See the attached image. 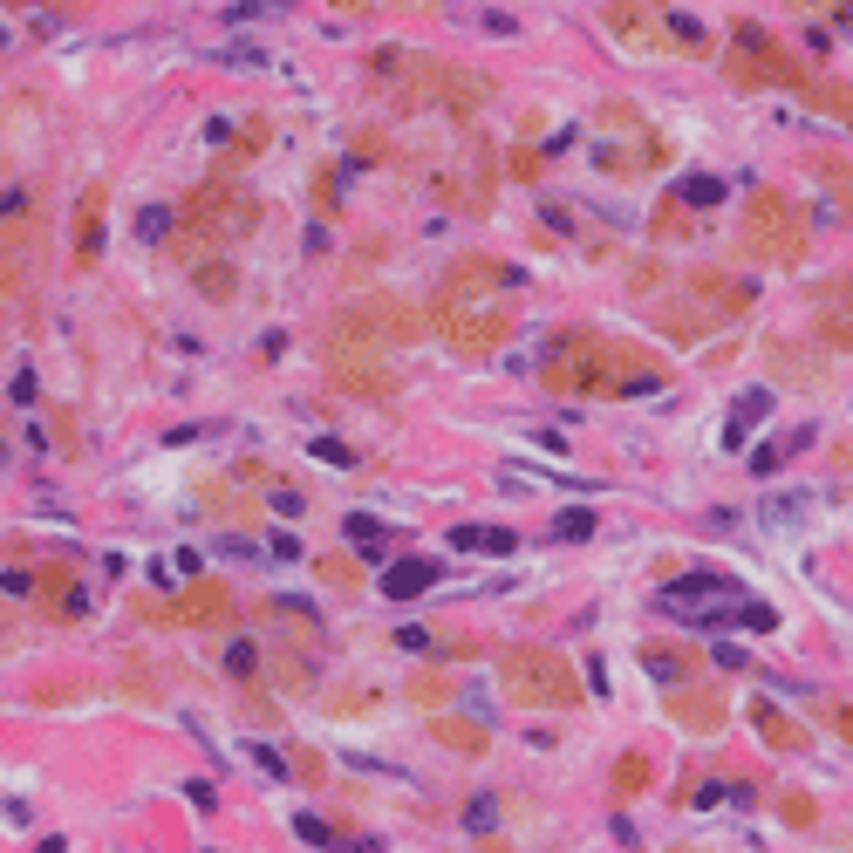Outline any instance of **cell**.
<instances>
[{
	"mask_svg": "<svg viewBox=\"0 0 853 853\" xmlns=\"http://www.w3.org/2000/svg\"><path fill=\"white\" fill-rule=\"evenodd\" d=\"M642 778H649V765H642V758H621V765H615V785H621V792H642Z\"/></svg>",
	"mask_w": 853,
	"mask_h": 853,
	"instance_id": "cell-17",
	"label": "cell"
},
{
	"mask_svg": "<svg viewBox=\"0 0 853 853\" xmlns=\"http://www.w3.org/2000/svg\"><path fill=\"white\" fill-rule=\"evenodd\" d=\"M253 662H260V656H253V642H233V656H226V669H233V676H253Z\"/></svg>",
	"mask_w": 853,
	"mask_h": 853,
	"instance_id": "cell-19",
	"label": "cell"
},
{
	"mask_svg": "<svg viewBox=\"0 0 853 853\" xmlns=\"http://www.w3.org/2000/svg\"><path fill=\"white\" fill-rule=\"evenodd\" d=\"M451 546L458 553H519V533H505V526H451Z\"/></svg>",
	"mask_w": 853,
	"mask_h": 853,
	"instance_id": "cell-3",
	"label": "cell"
},
{
	"mask_svg": "<svg viewBox=\"0 0 853 853\" xmlns=\"http://www.w3.org/2000/svg\"><path fill=\"white\" fill-rule=\"evenodd\" d=\"M806 505H813L806 492H785V499H772V505H765V519H772V526H785V519H792V512H806Z\"/></svg>",
	"mask_w": 853,
	"mask_h": 853,
	"instance_id": "cell-16",
	"label": "cell"
},
{
	"mask_svg": "<svg viewBox=\"0 0 853 853\" xmlns=\"http://www.w3.org/2000/svg\"><path fill=\"white\" fill-rule=\"evenodd\" d=\"M833 465H840V471H853V437L840 444V451H833Z\"/></svg>",
	"mask_w": 853,
	"mask_h": 853,
	"instance_id": "cell-26",
	"label": "cell"
},
{
	"mask_svg": "<svg viewBox=\"0 0 853 853\" xmlns=\"http://www.w3.org/2000/svg\"><path fill=\"white\" fill-rule=\"evenodd\" d=\"M267 7H280V0H233V21H253V14H267Z\"/></svg>",
	"mask_w": 853,
	"mask_h": 853,
	"instance_id": "cell-23",
	"label": "cell"
},
{
	"mask_svg": "<svg viewBox=\"0 0 853 853\" xmlns=\"http://www.w3.org/2000/svg\"><path fill=\"white\" fill-rule=\"evenodd\" d=\"M205 294H212V301H226V294H233V273L212 267V273H205Z\"/></svg>",
	"mask_w": 853,
	"mask_h": 853,
	"instance_id": "cell-21",
	"label": "cell"
},
{
	"mask_svg": "<svg viewBox=\"0 0 853 853\" xmlns=\"http://www.w3.org/2000/svg\"><path fill=\"white\" fill-rule=\"evenodd\" d=\"M164 233H171V212H164V205H144V212H137V239H144V246H157Z\"/></svg>",
	"mask_w": 853,
	"mask_h": 853,
	"instance_id": "cell-8",
	"label": "cell"
},
{
	"mask_svg": "<svg viewBox=\"0 0 853 853\" xmlns=\"http://www.w3.org/2000/svg\"><path fill=\"white\" fill-rule=\"evenodd\" d=\"M683 205H717V198H724V185H717V178H683Z\"/></svg>",
	"mask_w": 853,
	"mask_h": 853,
	"instance_id": "cell-10",
	"label": "cell"
},
{
	"mask_svg": "<svg viewBox=\"0 0 853 853\" xmlns=\"http://www.w3.org/2000/svg\"><path fill=\"white\" fill-rule=\"evenodd\" d=\"M594 533V512H560L553 519V540H587Z\"/></svg>",
	"mask_w": 853,
	"mask_h": 853,
	"instance_id": "cell-11",
	"label": "cell"
},
{
	"mask_svg": "<svg viewBox=\"0 0 853 853\" xmlns=\"http://www.w3.org/2000/svg\"><path fill=\"white\" fill-rule=\"evenodd\" d=\"M819 342L826 349H853V280H833V294L819 301Z\"/></svg>",
	"mask_w": 853,
	"mask_h": 853,
	"instance_id": "cell-1",
	"label": "cell"
},
{
	"mask_svg": "<svg viewBox=\"0 0 853 853\" xmlns=\"http://www.w3.org/2000/svg\"><path fill=\"white\" fill-rule=\"evenodd\" d=\"M0 465H7V458H0Z\"/></svg>",
	"mask_w": 853,
	"mask_h": 853,
	"instance_id": "cell-27",
	"label": "cell"
},
{
	"mask_svg": "<svg viewBox=\"0 0 853 853\" xmlns=\"http://www.w3.org/2000/svg\"><path fill=\"white\" fill-rule=\"evenodd\" d=\"M253 765H260V772H267V778H287V758H280V751H273V744H253Z\"/></svg>",
	"mask_w": 853,
	"mask_h": 853,
	"instance_id": "cell-18",
	"label": "cell"
},
{
	"mask_svg": "<svg viewBox=\"0 0 853 853\" xmlns=\"http://www.w3.org/2000/svg\"><path fill=\"white\" fill-rule=\"evenodd\" d=\"M465 826H471V833H492V799H478V806L465 813Z\"/></svg>",
	"mask_w": 853,
	"mask_h": 853,
	"instance_id": "cell-20",
	"label": "cell"
},
{
	"mask_svg": "<svg viewBox=\"0 0 853 853\" xmlns=\"http://www.w3.org/2000/svg\"><path fill=\"white\" fill-rule=\"evenodd\" d=\"M437 581V560H417V567H396V574H383V594H424V587Z\"/></svg>",
	"mask_w": 853,
	"mask_h": 853,
	"instance_id": "cell-7",
	"label": "cell"
},
{
	"mask_svg": "<svg viewBox=\"0 0 853 853\" xmlns=\"http://www.w3.org/2000/svg\"><path fill=\"white\" fill-rule=\"evenodd\" d=\"M273 512H280V519H301V512H308V505L294 499V492H273Z\"/></svg>",
	"mask_w": 853,
	"mask_h": 853,
	"instance_id": "cell-22",
	"label": "cell"
},
{
	"mask_svg": "<svg viewBox=\"0 0 853 853\" xmlns=\"http://www.w3.org/2000/svg\"><path fill=\"white\" fill-rule=\"evenodd\" d=\"M765 417H772V396H765V389H758V396H744V403L731 410V424H724V451H744V437L765 424Z\"/></svg>",
	"mask_w": 853,
	"mask_h": 853,
	"instance_id": "cell-4",
	"label": "cell"
},
{
	"mask_svg": "<svg viewBox=\"0 0 853 853\" xmlns=\"http://www.w3.org/2000/svg\"><path fill=\"white\" fill-rule=\"evenodd\" d=\"M383 533H389L383 519H362V512L349 519V540H355V546H369V553H376V540H383Z\"/></svg>",
	"mask_w": 853,
	"mask_h": 853,
	"instance_id": "cell-14",
	"label": "cell"
},
{
	"mask_svg": "<svg viewBox=\"0 0 853 853\" xmlns=\"http://www.w3.org/2000/svg\"><path fill=\"white\" fill-rule=\"evenodd\" d=\"M294 840H301V847H335V833H328V826H321V819H294Z\"/></svg>",
	"mask_w": 853,
	"mask_h": 853,
	"instance_id": "cell-12",
	"label": "cell"
},
{
	"mask_svg": "<svg viewBox=\"0 0 853 853\" xmlns=\"http://www.w3.org/2000/svg\"><path fill=\"white\" fill-rule=\"evenodd\" d=\"M792 7H806V14H833V21H840V0H792Z\"/></svg>",
	"mask_w": 853,
	"mask_h": 853,
	"instance_id": "cell-24",
	"label": "cell"
},
{
	"mask_svg": "<svg viewBox=\"0 0 853 853\" xmlns=\"http://www.w3.org/2000/svg\"><path fill=\"white\" fill-rule=\"evenodd\" d=\"M471 21H478L485 35H499V41H512V35H519V21H512V14H499V7H485V14H471Z\"/></svg>",
	"mask_w": 853,
	"mask_h": 853,
	"instance_id": "cell-13",
	"label": "cell"
},
{
	"mask_svg": "<svg viewBox=\"0 0 853 853\" xmlns=\"http://www.w3.org/2000/svg\"><path fill=\"white\" fill-rule=\"evenodd\" d=\"M212 62H226V69H267V55H260L253 41H239V48H219Z\"/></svg>",
	"mask_w": 853,
	"mask_h": 853,
	"instance_id": "cell-9",
	"label": "cell"
},
{
	"mask_svg": "<svg viewBox=\"0 0 853 853\" xmlns=\"http://www.w3.org/2000/svg\"><path fill=\"white\" fill-rule=\"evenodd\" d=\"M833 724H840V737L853 744V703H847V710H833Z\"/></svg>",
	"mask_w": 853,
	"mask_h": 853,
	"instance_id": "cell-25",
	"label": "cell"
},
{
	"mask_svg": "<svg viewBox=\"0 0 853 853\" xmlns=\"http://www.w3.org/2000/svg\"><path fill=\"white\" fill-rule=\"evenodd\" d=\"M314 458H321V465H355V451L342 437H314Z\"/></svg>",
	"mask_w": 853,
	"mask_h": 853,
	"instance_id": "cell-15",
	"label": "cell"
},
{
	"mask_svg": "<svg viewBox=\"0 0 853 853\" xmlns=\"http://www.w3.org/2000/svg\"><path fill=\"white\" fill-rule=\"evenodd\" d=\"M546 669H553L546 656H519L512 662V690L519 697H567V676H546Z\"/></svg>",
	"mask_w": 853,
	"mask_h": 853,
	"instance_id": "cell-2",
	"label": "cell"
},
{
	"mask_svg": "<svg viewBox=\"0 0 853 853\" xmlns=\"http://www.w3.org/2000/svg\"><path fill=\"white\" fill-rule=\"evenodd\" d=\"M806 437H813V430H785V437H772V444H758V451H751V471H758V478H772L778 465H792V451H799Z\"/></svg>",
	"mask_w": 853,
	"mask_h": 853,
	"instance_id": "cell-6",
	"label": "cell"
},
{
	"mask_svg": "<svg viewBox=\"0 0 853 853\" xmlns=\"http://www.w3.org/2000/svg\"><path fill=\"white\" fill-rule=\"evenodd\" d=\"M799 96H806V103H819V110H833V117H847V123H853V89H847V82L806 76V82H799Z\"/></svg>",
	"mask_w": 853,
	"mask_h": 853,
	"instance_id": "cell-5",
	"label": "cell"
}]
</instances>
